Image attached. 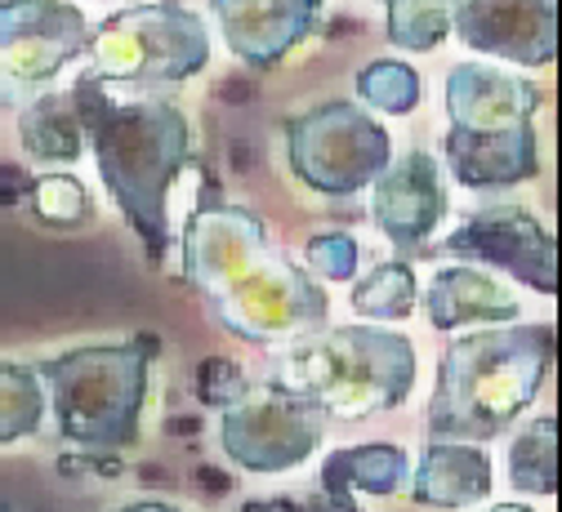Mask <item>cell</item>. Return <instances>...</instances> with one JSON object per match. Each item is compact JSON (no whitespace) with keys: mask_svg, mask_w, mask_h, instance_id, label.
<instances>
[{"mask_svg":"<svg viewBox=\"0 0 562 512\" xmlns=\"http://www.w3.org/2000/svg\"><path fill=\"white\" fill-rule=\"evenodd\" d=\"M188 281L233 334L268 343L326 321V295L313 276L268 246L263 224L241 205L201 196L188 218Z\"/></svg>","mask_w":562,"mask_h":512,"instance_id":"obj_1","label":"cell"},{"mask_svg":"<svg viewBox=\"0 0 562 512\" xmlns=\"http://www.w3.org/2000/svg\"><path fill=\"white\" fill-rule=\"evenodd\" d=\"M67 99L125 224L148 246V259L161 263L170 250V187L192 161V129L183 112L153 99H112L99 77H81Z\"/></svg>","mask_w":562,"mask_h":512,"instance_id":"obj_2","label":"cell"},{"mask_svg":"<svg viewBox=\"0 0 562 512\" xmlns=\"http://www.w3.org/2000/svg\"><path fill=\"white\" fill-rule=\"evenodd\" d=\"M553 365V326H491L456 339L429 401L434 442H491L536 401Z\"/></svg>","mask_w":562,"mask_h":512,"instance_id":"obj_3","label":"cell"},{"mask_svg":"<svg viewBox=\"0 0 562 512\" xmlns=\"http://www.w3.org/2000/svg\"><path fill=\"white\" fill-rule=\"evenodd\" d=\"M536 107L540 90L514 71L460 62L447 77V170L477 192L514 187L540 174L536 157Z\"/></svg>","mask_w":562,"mask_h":512,"instance_id":"obj_4","label":"cell"},{"mask_svg":"<svg viewBox=\"0 0 562 512\" xmlns=\"http://www.w3.org/2000/svg\"><path fill=\"white\" fill-rule=\"evenodd\" d=\"M268 384L300 392L326 419H362L406 401L415 384V348L406 334L380 326H335L281 352Z\"/></svg>","mask_w":562,"mask_h":512,"instance_id":"obj_5","label":"cell"},{"mask_svg":"<svg viewBox=\"0 0 562 512\" xmlns=\"http://www.w3.org/2000/svg\"><path fill=\"white\" fill-rule=\"evenodd\" d=\"M153 356L157 339L138 334L134 343L45 356L32 371L41 375V384H49V406L67 442H77L81 451L116 455L138 442V414H144Z\"/></svg>","mask_w":562,"mask_h":512,"instance_id":"obj_6","label":"cell"},{"mask_svg":"<svg viewBox=\"0 0 562 512\" xmlns=\"http://www.w3.org/2000/svg\"><path fill=\"white\" fill-rule=\"evenodd\" d=\"M90 77L121 86H175L210 62V36L201 19L175 0L134 5L90 27Z\"/></svg>","mask_w":562,"mask_h":512,"instance_id":"obj_7","label":"cell"},{"mask_svg":"<svg viewBox=\"0 0 562 512\" xmlns=\"http://www.w3.org/2000/svg\"><path fill=\"white\" fill-rule=\"evenodd\" d=\"M291 170L322 196H353L389 166V134L353 103H322L286 125Z\"/></svg>","mask_w":562,"mask_h":512,"instance_id":"obj_8","label":"cell"},{"mask_svg":"<svg viewBox=\"0 0 562 512\" xmlns=\"http://www.w3.org/2000/svg\"><path fill=\"white\" fill-rule=\"evenodd\" d=\"M322 428L326 414L313 401L277 384H263V388H246L237 401L224 406L220 442L228 459L241 464L246 473H286L317 451Z\"/></svg>","mask_w":562,"mask_h":512,"instance_id":"obj_9","label":"cell"},{"mask_svg":"<svg viewBox=\"0 0 562 512\" xmlns=\"http://www.w3.org/2000/svg\"><path fill=\"white\" fill-rule=\"evenodd\" d=\"M90 45V23L67 0H0V103L45 90Z\"/></svg>","mask_w":562,"mask_h":512,"instance_id":"obj_10","label":"cell"},{"mask_svg":"<svg viewBox=\"0 0 562 512\" xmlns=\"http://www.w3.org/2000/svg\"><path fill=\"white\" fill-rule=\"evenodd\" d=\"M442 254L451 259H477L491 268H505L536 295H553L558 289V259H553V237L536 224V214L522 205H486L469 224H460L447 241Z\"/></svg>","mask_w":562,"mask_h":512,"instance_id":"obj_11","label":"cell"},{"mask_svg":"<svg viewBox=\"0 0 562 512\" xmlns=\"http://www.w3.org/2000/svg\"><path fill=\"white\" fill-rule=\"evenodd\" d=\"M451 27L469 49L522 67H544L558 54L553 0H451Z\"/></svg>","mask_w":562,"mask_h":512,"instance_id":"obj_12","label":"cell"},{"mask_svg":"<svg viewBox=\"0 0 562 512\" xmlns=\"http://www.w3.org/2000/svg\"><path fill=\"white\" fill-rule=\"evenodd\" d=\"M371 214L375 228L393 241V250L415 254L438 232L447 214V187L442 170L429 152H406L402 161L384 166V174L371 183Z\"/></svg>","mask_w":562,"mask_h":512,"instance_id":"obj_13","label":"cell"},{"mask_svg":"<svg viewBox=\"0 0 562 512\" xmlns=\"http://www.w3.org/2000/svg\"><path fill=\"white\" fill-rule=\"evenodd\" d=\"M210 5L228 36V49L255 71L277 67L322 14V0H210Z\"/></svg>","mask_w":562,"mask_h":512,"instance_id":"obj_14","label":"cell"},{"mask_svg":"<svg viewBox=\"0 0 562 512\" xmlns=\"http://www.w3.org/2000/svg\"><path fill=\"white\" fill-rule=\"evenodd\" d=\"M411 494L425 508H464L491 494V459L477 442H434L419 455Z\"/></svg>","mask_w":562,"mask_h":512,"instance_id":"obj_15","label":"cell"},{"mask_svg":"<svg viewBox=\"0 0 562 512\" xmlns=\"http://www.w3.org/2000/svg\"><path fill=\"white\" fill-rule=\"evenodd\" d=\"M518 299L501 281L477 268H442L429 285V317L438 330H460L469 321H518Z\"/></svg>","mask_w":562,"mask_h":512,"instance_id":"obj_16","label":"cell"},{"mask_svg":"<svg viewBox=\"0 0 562 512\" xmlns=\"http://www.w3.org/2000/svg\"><path fill=\"white\" fill-rule=\"evenodd\" d=\"M330 503H353V494H397L406 486V455L397 446H348L322 464Z\"/></svg>","mask_w":562,"mask_h":512,"instance_id":"obj_17","label":"cell"},{"mask_svg":"<svg viewBox=\"0 0 562 512\" xmlns=\"http://www.w3.org/2000/svg\"><path fill=\"white\" fill-rule=\"evenodd\" d=\"M23 143L36 161H77L86 152V138H81V121H77V107L72 99H36L27 112H23Z\"/></svg>","mask_w":562,"mask_h":512,"instance_id":"obj_18","label":"cell"},{"mask_svg":"<svg viewBox=\"0 0 562 512\" xmlns=\"http://www.w3.org/2000/svg\"><path fill=\"white\" fill-rule=\"evenodd\" d=\"M509 481L522 494H553L558 490V419H536L514 436Z\"/></svg>","mask_w":562,"mask_h":512,"instance_id":"obj_19","label":"cell"},{"mask_svg":"<svg viewBox=\"0 0 562 512\" xmlns=\"http://www.w3.org/2000/svg\"><path fill=\"white\" fill-rule=\"evenodd\" d=\"M45 423V388L32 365L0 361V446L23 442Z\"/></svg>","mask_w":562,"mask_h":512,"instance_id":"obj_20","label":"cell"},{"mask_svg":"<svg viewBox=\"0 0 562 512\" xmlns=\"http://www.w3.org/2000/svg\"><path fill=\"white\" fill-rule=\"evenodd\" d=\"M451 32V0H389V41L411 54H429Z\"/></svg>","mask_w":562,"mask_h":512,"instance_id":"obj_21","label":"cell"},{"mask_svg":"<svg viewBox=\"0 0 562 512\" xmlns=\"http://www.w3.org/2000/svg\"><path fill=\"white\" fill-rule=\"evenodd\" d=\"M353 308L371 321H397L415 308V272L406 263H380L353 285Z\"/></svg>","mask_w":562,"mask_h":512,"instance_id":"obj_22","label":"cell"},{"mask_svg":"<svg viewBox=\"0 0 562 512\" xmlns=\"http://www.w3.org/2000/svg\"><path fill=\"white\" fill-rule=\"evenodd\" d=\"M358 94H362V103H371L389 116H406L419 103V71L406 62H393V58L367 62L358 71Z\"/></svg>","mask_w":562,"mask_h":512,"instance_id":"obj_23","label":"cell"},{"mask_svg":"<svg viewBox=\"0 0 562 512\" xmlns=\"http://www.w3.org/2000/svg\"><path fill=\"white\" fill-rule=\"evenodd\" d=\"M32 196H36V209H41L45 224L72 228V224H86V218L94 214L90 192H86L72 174H49V179H41V183L32 187Z\"/></svg>","mask_w":562,"mask_h":512,"instance_id":"obj_24","label":"cell"},{"mask_svg":"<svg viewBox=\"0 0 562 512\" xmlns=\"http://www.w3.org/2000/svg\"><path fill=\"white\" fill-rule=\"evenodd\" d=\"M308 268L326 281H353L358 276V241L348 237V232H322L308 241L304 250Z\"/></svg>","mask_w":562,"mask_h":512,"instance_id":"obj_25","label":"cell"},{"mask_svg":"<svg viewBox=\"0 0 562 512\" xmlns=\"http://www.w3.org/2000/svg\"><path fill=\"white\" fill-rule=\"evenodd\" d=\"M196 392H201L205 406H228V401H237V397L246 392V379H241V371H237L233 361L215 356V361H205V365H201V384H196Z\"/></svg>","mask_w":562,"mask_h":512,"instance_id":"obj_26","label":"cell"},{"mask_svg":"<svg viewBox=\"0 0 562 512\" xmlns=\"http://www.w3.org/2000/svg\"><path fill=\"white\" fill-rule=\"evenodd\" d=\"M121 512H179V508L157 503V499H144V503H130V508H121Z\"/></svg>","mask_w":562,"mask_h":512,"instance_id":"obj_27","label":"cell"},{"mask_svg":"<svg viewBox=\"0 0 562 512\" xmlns=\"http://www.w3.org/2000/svg\"><path fill=\"white\" fill-rule=\"evenodd\" d=\"M482 512H536V508H527V503H491Z\"/></svg>","mask_w":562,"mask_h":512,"instance_id":"obj_28","label":"cell"},{"mask_svg":"<svg viewBox=\"0 0 562 512\" xmlns=\"http://www.w3.org/2000/svg\"><path fill=\"white\" fill-rule=\"evenodd\" d=\"M330 512H358V508H353V503H335Z\"/></svg>","mask_w":562,"mask_h":512,"instance_id":"obj_29","label":"cell"},{"mask_svg":"<svg viewBox=\"0 0 562 512\" xmlns=\"http://www.w3.org/2000/svg\"><path fill=\"white\" fill-rule=\"evenodd\" d=\"M0 512H5V508H0Z\"/></svg>","mask_w":562,"mask_h":512,"instance_id":"obj_30","label":"cell"}]
</instances>
